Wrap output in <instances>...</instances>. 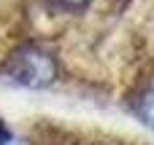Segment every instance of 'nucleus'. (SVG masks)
I'll use <instances>...</instances> for the list:
<instances>
[{"instance_id":"nucleus-1","label":"nucleus","mask_w":154,"mask_h":145,"mask_svg":"<svg viewBox=\"0 0 154 145\" xmlns=\"http://www.w3.org/2000/svg\"><path fill=\"white\" fill-rule=\"evenodd\" d=\"M54 73H57L54 59H51L46 51L32 48V46L16 51L14 59H11V65H8V75H11L14 81L24 83V86H32V89L51 83V81H54Z\"/></svg>"},{"instance_id":"nucleus-2","label":"nucleus","mask_w":154,"mask_h":145,"mask_svg":"<svg viewBox=\"0 0 154 145\" xmlns=\"http://www.w3.org/2000/svg\"><path fill=\"white\" fill-rule=\"evenodd\" d=\"M138 116L143 118L146 126H152V129H154V89H152V91H146V94L141 97V102H138Z\"/></svg>"},{"instance_id":"nucleus-3","label":"nucleus","mask_w":154,"mask_h":145,"mask_svg":"<svg viewBox=\"0 0 154 145\" xmlns=\"http://www.w3.org/2000/svg\"><path fill=\"white\" fill-rule=\"evenodd\" d=\"M62 3H68V5H81V3H87V0H62Z\"/></svg>"}]
</instances>
